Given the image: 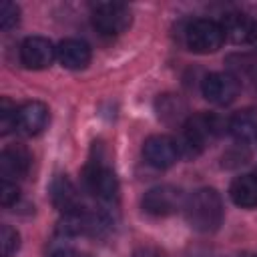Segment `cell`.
I'll return each instance as SVG.
<instances>
[{
	"instance_id": "6da1fadb",
	"label": "cell",
	"mask_w": 257,
	"mask_h": 257,
	"mask_svg": "<svg viewBox=\"0 0 257 257\" xmlns=\"http://www.w3.org/2000/svg\"><path fill=\"white\" fill-rule=\"evenodd\" d=\"M183 211H185L187 223L199 233H211L223 221L221 195L215 189H209V187L197 189L193 195H189L187 201H185Z\"/></svg>"
},
{
	"instance_id": "7a4b0ae2",
	"label": "cell",
	"mask_w": 257,
	"mask_h": 257,
	"mask_svg": "<svg viewBox=\"0 0 257 257\" xmlns=\"http://www.w3.org/2000/svg\"><path fill=\"white\" fill-rule=\"evenodd\" d=\"M227 128V120L217 114L199 112L185 120L183 126V141L179 143V151L187 157L199 155L211 141H215Z\"/></svg>"
},
{
	"instance_id": "3957f363",
	"label": "cell",
	"mask_w": 257,
	"mask_h": 257,
	"mask_svg": "<svg viewBox=\"0 0 257 257\" xmlns=\"http://www.w3.org/2000/svg\"><path fill=\"white\" fill-rule=\"evenodd\" d=\"M185 40H187V46L193 52L209 54V52H215L223 46L225 32H223L221 22L211 20V18H199V20H193L187 26Z\"/></svg>"
},
{
	"instance_id": "277c9868",
	"label": "cell",
	"mask_w": 257,
	"mask_h": 257,
	"mask_svg": "<svg viewBox=\"0 0 257 257\" xmlns=\"http://www.w3.org/2000/svg\"><path fill=\"white\" fill-rule=\"evenodd\" d=\"M92 24L104 36L122 34L131 24V10L118 2H98L92 6Z\"/></svg>"
},
{
	"instance_id": "5b68a950",
	"label": "cell",
	"mask_w": 257,
	"mask_h": 257,
	"mask_svg": "<svg viewBox=\"0 0 257 257\" xmlns=\"http://www.w3.org/2000/svg\"><path fill=\"white\" fill-rule=\"evenodd\" d=\"M187 197L183 195V191L179 187L173 185H157L153 189H149L143 197V209L149 215L155 217H167L177 213L179 209L185 207Z\"/></svg>"
},
{
	"instance_id": "8992f818",
	"label": "cell",
	"mask_w": 257,
	"mask_h": 257,
	"mask_svg": "<svg viewBox=\"0 0 257 257\" xmlns=\"http://www.w3.org/2000/svg\"><path fill=\"white\" fill-rule=\"evenodd\" d=\"M84 181H86L88 191L96 199H100L104 203L116 201V197H118V181H116V175L102 161H92L86 167Z\"/></svg>"
},
{
	"instance_id": "52a82bcc",
	"label": "cell",
	"mask_w": 257,
	"mask_h": 257,
	"mask_svg": "<svg viewBox=\"0 0 257 257\" xmlns=\"http://www.w3.org/2000/svg\"><path fill=\"white\" fill-rule=\"evenodd\" d=\"M239 78L229 72H211L201 82L203 96L213 104H229L239 94Z\"/></svg>"
},
{
	"instance_id": "ba28073f",
	"label": "cell",
	"mask_w": 257,
	"mask_h": 257,
	"mask_svg": "<svg viewBox=\"0 0 257 257\" xmlns=\"http://www.w3.org/2000/svg\"><path fill=\"white\" fill-rule=\"evenodd\" d=\"M143 155H145L147 163L153 165L155 169H169L179 161L181 151H179V143L175 139H171L167 135H155L145 141Z\"/></svg>"
},
{
	"instance_id": "9c48e42d",
	"label": "cell",
	"mask_w": 257,
	"mask_h": 257,
	"mask_svg": "<svg viewBox=\"0 0 257 257\" xmlns=\"http://www.w3.org/2000/svg\"><path fill=\"white\" fill-rule=\"evenodd\" d=\"M54 58H56V48L44 36H28L20 44V60L26 68L32 70L48 68Z\"/></svg>"
},
{
	"instance_id": "30bf717a",
	"label": "cell",
	"mask_w": 257,
	"mask_h": 257,
	"mask_svg": "<svg viewBox=\"0 0 257 257\" xmlns=\"http://www.w3.org/2000/svg\"><path fill=\"white\" fill-rule=\"evenodd\" d=\"M48 124V106L44 102L38 100H30L24 102L22 106H18L16 112V131L26 135V137H34L38 133H42Z\"/></svg>"
},
{
	"instance_id": "8fae6325",
	"label": "cell",
	"mask_w": 257,
	"mask_h": 257,
	"mask_svg": "<svg viewBox=\"0 0 257 257\" xmlns=\"http://www.w3.org/2000/svg\"><path fill=\"white\" fill-rule=\"evenodd\" d=\"M30 169V153L22 145H10L0 153V175L6 181L22 179Z\"/></svg>"
},
{
	"instance_id": "7c38bea8",
	"label": "cell",
	"mask_w": 257,
	"mask_h": 257,
	"mask_svg": "<svg viewBox=\"0 0 257 257\" xmlns=\"http://www.w3.org/2000/svg\"><path fill=\"white\" fill-rule=\"evenodd\" d=\"M56 58L64 68L80 70L90 62V46L78 38H66L56 46Z\"/></svg>"
},
{
	"instance_id": "4fadbf2b",
	"label": "cell",
	"mask_w": 257,
	"mask_h": 257,
	"mask_svg": "<svg viewBox=\"0 0 257 257\" xmlns=\"http://www.w3.org/2000/svg\"><path fill=\"white\" fill-rule=\"evenodd\" d=\"M50 199H52L54 207L58 211H62V215L80 209L78 191H76V187L72 185V181L66 175H56L52 179V183H50Z\"/></svg>"
},
{
	"instance_id": "5bb4252c",
	"label": "cell",
	"mask_w": 257,
	"mask_h": 257,
	"mask_svg": "<svg viewBox=\"0 0 257 257\" xmlns=\"http://www.w3.org/2000/svg\"><path fill=\"white\" fill-rule=\"evenodd\" d=\"M227 128L239 145H249L257 141V110L245 108L235 112L227 120Z\"/></svg>"
},
{
	"instance_id": "9a60e30c",
	"label": "cell",
	"mask_w": 257,
	"mask_h": 257,
	"mask_svg": "<svg viewBox=\"0 0 257 257\" xmlns=\"http://www.w3.org/2000/svg\"><path fill=\"white\" fill-rule=\"evenodd\" d=\"M229 195L237 207L243 209L257 207V175L251 173L237 177L229 187Z\"/></svg>"
},
{
	"instance_id": "2e32d148",
	"label": "cell",
	"mask_w": 257,
	"mask_h": 257,
	"mask_svg": "<svg viewBox=\"0 0 257 257\" xmlns=\"http://www.w3.org/2000/svg\"><path fill=\"white\" fill-rule=\"evenodd\" d=\"M221 26H223L225 38H229L231 42H247L253 28V20H249L241 12H229L221 20Z\"/></svg>"
},
{
	"instance_id": "e0dca14e",
	"label": "cell",
	"mask_w": 257,
	"mask_h": 257,
	"mask_svg": "<svg viewBox=\"0 0 257 257\" xmlns=\"http://www.w3.org/2000/svg\"><path fill=\"white\" fill-rule=\"evenodd\" d=\"M185 112H187L185 102H183L179 96L165 94V96L159 98V116H163L165 120L175 122V120H179Z\"/></svg>"
},
{
	"instance_id": "ac0fdd59",
	"label": "cell",
	"mask_w": 257,
	"mask_h": 257,
	"mask_svg": "<svg viewBox=\"0 0 257 257\" xmlns=\"http://www.w3.org/2000/svg\"><path fill=\"white\" fill-rule=\"evenodd\" d=\"M16 112H18V108L8 98H2V102H0V128H2V135H8L12 128H16Z\"/></svg>"
},
{
	"instance_id": "d6986e66",
	"label": "cell",
	"mask_w": 257,
	"mask_h": 257,
	"mask_svg": "<svg viewBox=\"0 0 257 257\" xmlns=\"http://www.w3.org/2000/svg\"><path fill=\"white\" fill-rule=\"evenodd\" d=\"M20 18V8L12 2H2L0 4V28L2 30H10L18 24Z\"/></svg>"
},
{
	"instance_id": "ffe728a7",
	"label": "cell",
	"mask_w": 257,
	"mask_h": 257,
	"mask_svg": "<svg viewBox=\"0 0 257 257\" xmlns=\"http://www.w3.org/2000/svg\"><path fill=\"white\" fill-rule=\"evenodd\" d=\"M0 245H2L4 257L10 255V253H14V251L18 249V245H20V235H18V231L12 229L10 225H2V229H0Z\"/></svg>"
},
{
	"instance_id": "44dd1931",
	"label": "cell",
	"mask_w": 257,
	"mask_h": 257,
	"mask_svg": "<svg viewBox=\"0 0 257 257\" xmlns=\"http://www.w3.org/2000/svg\"><path fill=\"white\" fill-rule=\"evenodd\" d=\"M20 197V189L16 187V183L2 179L0 181V203L2 207H12Z\"/></svg>"
},
{
	"instance_id": "7402d4cb",
	"label": "cell",
	"mask_w": 257,
	"mask_h": 257,
	"mask_svg": "<svg viewBox=\"0 0 257 257\" xmlns=\"http://www.w3.org/2000/svg\"><path fill=\"white\" fill-rule=\"evenodd\" d=\"M48 257H90V255H86V253H78V251H74V249L68 247V245H56V247L50 249Z\"/></svg>"
},
{
	"instance_id": "603a6c76",
	"label": "cell",
	"mask_w": 257,
	"mask_h": 257,
	"mask_svg": "<svg viewBox=\"0 0 257 257\" xmlns=\"http://www.w3.org/2000/svg\"><path fill=\"white\" fill-rule=\"evenodd\" d=\"M133 257H167V255L155 245H143L133 253Z\"/></svg>"
},
{
	"instance_id": "cb8c5ba5",
	"label": "cell",
	"mask_w": 257,
	"mask_h": 257,
	"mask_svg": "<svg viewBox=\"0 0 257 257\" xmlns=\"http://www.w3.org/2000/svg\"><path fill=\"white\" fill-rule=\"evenodd\" d=\"M247 44H251V46L257 50V22H253V28H251V34H249Z\"/></svg>"
},
{
	"instance_id": "d4e9b609",
	"label": "cell",
	"mask_w": 257,
	"mask_h": 257,
	"mask_svg": "<svg viewBox=\"0 0 257 257\" xmlns=\"http://www.w3.org/2000/svg\"><path fill=\"white\" fill-rule=\"evenodd\" d=\"M223 257H257V255H251V253H235V255H223Z\"/></svg>"
},
{
	"instance_id": "484cf974",
	"label": "cell",
	"mask_w": 257,
	"mask_h": 257,
	"mask_svg": "<svg viewBox=\"0 0 257 257\" xmlns=\"http://www.w3.org/2000/svg\"><path fill=\"white\" fill-rule=\"evenodd\" d=\"M255 175H257V173H255Z\"/></svg>"
}]
</instances>
